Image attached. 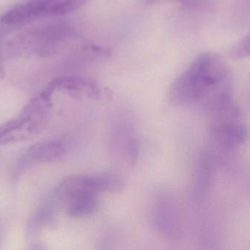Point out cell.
Instances as JSON below:
<instances>
[{"label":"cell","instance_id":"obj_10","mask_svg":"<svg viewBox=\"0 0 250 250\" xmlns=\"http://www.w3.org/2000/svg\"><path fill=\"white\" fill-rule=\"evenodd\" d=\"M5 77V70L0 65V80H2Z\"/></svg>","mask_w":250,"mask_h":250},{"label":"cell","instance_id":"obj_3","mask_svg":"<svg viewBox=\"0 0 250 250\" xmlns=\"http://www.w3.org/2000/svg\"><path fill=\"white\" fill-rule=\"evenodd\" d=\"M67 30L61 27L35 30L17 38L11 49L19 53L48 55L53 53L66 35Z\"/></svg>","mask_w":250,"mask_h":250},{"label":"cell","instance_id":"obj_1","mask_svg":"<svg viewBox=\"0 0 250 250\" xmlns=\"http://www.w3.org/2000/svg\"><path fill=\"white\" fill-rule=\"evenodd\" d=\"M229 70L225 60L213 52L197 57L171 86L169 99L174 104H200L210 109L229 95Z\"/></svg>","mask_w":250,"mask_h":250},{"label":"cell","instance_id":"obj_7","mask_svg":"<svg viewBox=\"0 0 250 250\" xmlns=\"http://www.w3.org/2000/svg\"><path fill=\"white\" fill-rule=\"evenodd\" d=\"M65 212L74 218L87 217L97 210L98 194H84L73 196L62 202Z\"/></svg>","mask_w":250,"mask_h":250},{"label":"cell","instance_id":"obj_4","mask_svg":"<svg viewBox=\"0 0 250 250\" xmlns=\"http://www.w3.org/2000/svg\"><path fill=\"white\" fill-rule=\"evenodd\" d=\"M210 131L219 145L235 148L245 143L247 130L239 121V113L223 114L213 116Z\"/></svg>","mask_w":250,"mask_h":250},{"label":"cell","instance_id":"obj_6","mask_svg":"<svg viewBox=\"0 0 250 250\" xmlns=\"http://www.w3.org/2000/svg\"><path fill=\"white\" fill-rule=\"evenodd\" d=\"M62 0H30L13 8L1 19L2 23L17 24L42 16H52L55 7Z\"/></svg>","mask_w":250,"mask_h":250},{"label":"cell","instance_id":"obj_5","mask_svg":"<svg viewBox=\"0 0 250 250\" xmlns=\"http://www.w3.org/2000/svg\"><path fill=\"white\" fill-rule=\"evenodd\" d=\"M46 88L52 93L61 90L76 99H99L102 91L99 84L85 77H61L49 83Z\"/></svg>","mask_w":250,"mask_h":250},{"label":"cell","instance_id":"obj_9","mask_svg":"<svg viewBox=\"0 0 250 250\" xmlns=\"http://www.w3.org/2000/svg\"><path fill=\"white\" fill-rule=\"evenodd\" d=\"M250 54V36H245L232 45L228 51V56L232 60H243Z\"/></svg>","mask_w":250,"mask_h":250},{"label":"cell","instance_id":"obj_8","mask_svg":"<svg viewBox=\"0 0 250 250\" xmlns=\"http://www.w3.org/2000/svg\"><path fill=\"white\" fill-rule=\"evenodd\" d=\"M65 153V147L60 142H45L32 146L27 156L34 162H54L63 157Z\"/></svg>","mask_w":250,"mask_h":250},{"label":"cell","instance_id":"obj_2","mask_svg":"<svg viewBox=\"0 0 250 250\" xmlns=\"http://www.w3.org/2000/svg\"><path fill=\"white\" fill-rule=\"evenodd\" d=\"M122 180L113 175H80L64 180L56 191L58 200L62 203L73 196L83 194H99L104 191H119L122 189Z\"/></svg>","mask_w":250,"mask_h":250}]
</instances>
